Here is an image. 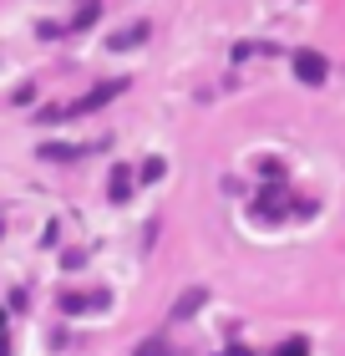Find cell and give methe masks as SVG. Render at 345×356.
Wrapping results in <instances>:
<instances>
[{"label": "cell", "mask_w": 345, "mask_h": 356, "mask_svg": "<svg viewBox=\"0 0 345 356\" xmlns=\"http://www.w3.org/2000/svg\"><path fill=\"white\" fill-rule=\"evenodd\" d=\"M325 72H330V67H325V56H320V51H294V76H300L305 87H320V82H325Z\"/></svg>", "instance_id": "cell-1"}, {"label": "cell", "mask_w": 345, "mask_h": 356, "mask_svg": "<svg viewBox=\"0 0 345 356\" xmlns=\"http://www.w3.org/2000/svg\"><path fill=\"white\" fill-rule=\"evenodd\" d=\"M127 82H107V87H96V92H87V97H81V102H71L67 112H56V118H81V112H96V107H102V102H112V97H117Z\"/></svg>", "instance_id": "cell-2"}, {"label": "cell", "mask_w": 345, "mask_h": 356, "mask_svg": "<svg viewBox=\"0 0 345 356\" xmlns=\"http://www.w3.org/2000/svg\"><path fill=\"white\" fill-rule=\"evenodd\" d=\"M107 193H112L117 204H127V193H133V173H127V168H112V184H107Z\"/></svg>", "instance_id": "cell-3"}, {"label": "cell", "mask_w": 345, "mask_h": 356, "mask_svg": "<svg viewBox=\"0 0 345 356\" xmlns=\"http://www.w3.org/2000/svg\"><path fill=\"white\" fill-rule=\"evenodd\" d=\"M274 356H310V341H305V336H289V341L279 346Z\"/></svg>", "instance_id": "cell-4"}, {"label": "cell", "mask_w": 345, "mask_h": 356, "mask_svg": "<svg viewBox=\"0 0 345 356\" xmlns=\"http://www.w3.org/2000/svg\"><path fill=\"white\" fill-rule=\"evenodd\" d=\"M142 36H147V26H127V31H122V36H117V41H112V46H137Z\"/></svg>", "instance_id": "cell-5"}, {"label": "cell", "mask_w": 345, "mask_h": 356, "mask_svg": "<svg viewBox=\"0 0 345 356\" xmlns=\"http://www.w3.org/2000/svg\"><path fill=\"white\" fill-rule=\"evenodd\" d=\"M92 305H102V296H67V311H92Z\"/></svg>", "instance_id": "cell-6"}, {"label": "cell", "mask_w": 345, "mask_h": 356, "mask_svg": "<svg viewBox=\"0 0 345 356\" xmlns=\"http://www.w3.org/2000/svg\"><path fill=\"white\" fill-rule=\"evenodd\" d=\"M193 305H203V290H188V296L178 300V316H183V311H193Z\"/></svg>", "instance_id": "cell-7"}, {"label": "cell", "mask_w": 345, "mask_h": 356, "mask_svg": "<svg viewBox=\"0 0 345 356\" xmlns=\"http://www.w3.org/2000/svg\"><path fill=\"white\" fill-rule=\"evenodd\" d=\"M142 178H162V158H147V163H142Z\"/></svg>", "instance_id": "cell-8"}, {"label": "cell", "mask_w": 345, "mask_h": 356, "mask_svg": "<svg viewBox=\"0 0 345 356\" xmlns=\"http://www.w3.org/2000/svg\"><path fill=\"white\" fill-rule=\"evenodd\" d=\"M137 356H168V346H162V341H147V346H142Z\"/></svg>", "instance_id": "cell-9"}]
</instances>
